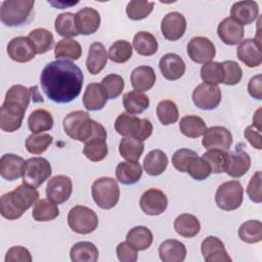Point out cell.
<instances>
[{
    "mask_svg": "<svg viewBox=\"0 0 262 262\" xmlns=\"http://www.w3.org/2000/svg\"><path fill=\"white\" fill-rule=\"evenodd\" d=\"M62 127L69 137L81 142H87L95 137H105L104 127L92 120L87 112L74 111L66 116Z\"/></svg>",
    "mask_w": 262,
    "mask_h": 262,
    "instance_id": "obj_3",
    "label": "cell"
},
{
    "mask_svg": "<svg viewBox=\"0 0 262 262\" xmlns=\"http://www.w3.org/2000/svg\"><path fill=\"white\" fill-rule=\"evenodd\" d=\"M247 193L250 200L254 203L262 202V193H261V171H256V173L252 176L248 187Z\"/></svg>",
    "mask_w": 262,
    "mask_h": 262,
    "instance_id": "obj_58",
    "label": "cell"
},
{
    "mask_svg": "<svg viewBox=\"0 0 262 262\" xmlns=\"http://www.w3.org/2000/svg\"><path fill=\"white\" fill-rule=\"evenodd\" d=\"M106 49L100 42H94L90 45L88 50V55L86 59L87 71L91 75L99 74L105 67L107 62Z\"/></svg>",
    "mask_w": 262,
    "mask_h": 262,
    "instance_id": "obj_26",
    "label": "cell"
},
{
    "mask_svg": "<svg viewBox=\"0 0 262 262\" xmlns=\"http://www.w3.org/2000/svg\"><path fill=\"white\" fill-rule=\"evenodd\" d=\"M34 0H5L1 4L0 19L7 27L26 24L33 12Z\"/></svg>",
    "mask_w": 262,
    "mask_h": 262,
    "instance_id": "obj_5",
    "label": "cell"
},
{
    "mask_svg": "<svg viewBox=\"0 0 262 262\" xmlns=\"http://www.w3.org/2000/svg\"><path fill=\"white\" fill-rule=\"evenodd\" d=\"M260 132L261 131L258 130L253 125L248 126L245 129V132H244V136L246 137V139L256 149H261L262 148V139H261V133Z\"/></svg>",
    "mask_w": 262,
    "mask_h": 262,
    "instance_id": "obj_60",
    "label": "cell"
},
{
    "mask_svg": "<svg viewBox=\"0 0 262 262\" xmlns=\"http://www.w3.org/2000/svg\"><path fill=\"white\" fill-rule=\"evenodd\" d=\"M31 96H32L31 89L27 88L24 85L16 84V85L11 86L7 90L4 100L16 102V103L20 104L25 110H27L29 106L30 100H31Z\"/></svg>",
    "mask_w": 262,
    "mask_h": 262,
    "instance_id": "obj_53",
    "label": "cell"
},
{
    "mask_svg": "<svg viewBox=\"0 0 262 262\" xmlns=\"http://www.w3.org/2000/svg\"><path fill=\"white\" fill-rule=\"evenodd\" d=\"M244 199V188L238 180H230L220 184L216 190L215 202L219 209L233 211L239 208Z\"/></svg>",
    "mask_w": 262,
    "mask_h": 262,
    "instance_id": "obj_8",
    "label": "cell"
},
{
    "mask_svg": "<svg viewBox=\"0 0 262 262\" xmlns=\"http://www.w3.org/2000/svg\"><path fill=\"white\" fill-rule=\"evenodd\" d=\"M174 229L182 237L191 238L201 230L199 219L191 214H181L174 220Z\"/></svg>",
    "mask_w": 262,
    "mask_h": 262,
    "instance_id": "obj_30",
    "label": "cell"
},
{
    "mask_svg": "<svg viewBox=\"0 0 262 262\" xmlns=\"http://www.w3.org/2000/svg\"><path fill=\"white\" fill-rule=\"evenodd\" d=\"M159 68L163 77L169 81L178 80L185 73V63L176 53H167L163 55L160 59Z\"/></svg>",
    "mask_w": 262,
    "mask_h": 262,
    "instance_id": "obj_22",
    "label": "cell"
},
{
    "mask_svg": "<svg viewBox=\"0 0 262 262\" xmlns=\"http://www.w3.org/2000/svg\"><path fill=\"white\" fill-rule=\"evenodd\" d=\"M133 47L138 54L150 56L158 51V41L151 33L140 31L133 38Z\"/></svg>",
    "mask_w": 262,
    "mask_h": 262,
    "instance_id": "obj_38",
    "label": "cell"
},
{
    "mask_svg": "<svg viewBox=\"0 0 262 262\" xmlns=\"http://www.w3.org/2000/svg\"><path fill=\"white\" fill-rule=\"evenodd\" d=\"M159 255L163 262H182L186 257V248L177 239H166L159 247Z\"/></svg>",
    "mask_w": 262,
    "mask_h": 262,
    "instance_id": "obj_28",
    "label": "cell"
},
{
    "mask_svg": "<svg viewBox=\"0 0 262 262\" xmlns=\"http://www.w3.org/2000/svg\"><path fill=\"white\" fill-rule=\"evenodd\" d=\"M179 129L184 136L189 138H198L205 133L207 130V125L201 117L189 115L181 118Z\"/></svg>",
    "mask_w": 262,
    "mask_h": 262,
    "instance_id": "obj_39",
    "label": "cell"
},
{
    "mask_svg": "<svg viewBox=\"0 0 262 262\" xmlns=\"http://www.w3.org/2000/svg\"><path fill=\"white\" fill-rule=\"evenodd\" d=\"M26 110L18 103L4 100L0 108V128L5 132H14L21 126Z\"/></svg>",
    "mask_w": 262,
    "mask_h": 262,
    "instance_id": "obj_11",
    "label": "cell"
},
{
    "mask_svg": "<svg viewBox=\"0 0 262 262\" xmlns=\"http://www.w3.org/2000/svg\"><path fill=\"white\" fill-rule=\"evenodd\" d=\"M144 150V143L133 137H124L119 144L121 157L129 162H137Z\"/></svg>",
    "mask_w": 262,
    "mask_h": 262,
    "instance_id": "obj_42",
    "label": "cell"
},
{
    "mask_svg": "<svg viewBox=\"0 0 262 262\" xmlns=\"http://www.w3.org/2000/svg\"><path fill=\"white\" fill-rule=\"evenodd\" d=\"M107 95L101 84L90 83L83 94V104L88 111H99L106 103Z\"/></svg>",
    "mask_w": 262,
    "mask_h": 262,
    "instance_id": "obj_27",
    "label": "cell"
},
{
    "mask_svg": "<svg viewBox=\"0 0 262 262\" xmlns=\"http://www.w3.org/2000/svg\"><path fill=\"white\" fill-rule=\"evenodd\" d=\"M28 127L32 133L36 134L49 131L53 127L52 115L44 108H37L30 114L28 118Z\"/></svg>",
    "mask_w": 262,
    "mask_h": 262,
    "instance_id": "obj_35",
    "label": "cell"
},
{
    "mask_svg": "<svg viewBox=\"0 0 262 262\" xmlns=\"http://www.w3.org/2000/svg\"><path fill=\"white\" fill-rule=\"evenodd\" d=\"M139 205L143 213L149 216H158L165 212L168 206L166 194L158 188H149L140 198Z\"/></svg>",
    "mask_w": 262,
    "mask_h": 262,
    "instance_id": "obj_15",
    "label": "cell"
},
{
    "mask_svg": "<svg viewBox=\"0 0 262 262\" xmlns=\"http://www.w3.org/2000/svg\"><path fill=\"white\" fill-rule=\"evenodd\" d=\"M258 14L259 6L257 2L251 0L235 2L230 9V17L242 26L253 23L258 17Z\"/></svg>",
    "mask_w": 262,
    "mask_h": 262,
    "instance_id": "obj_25",
    "label": "cell"
},
{
    "mask_svg": "<svg viewBox=\"0 0 262 262\" xmlns=\"http://www.w3.org/2000/svg\"><path fill=\"white\" fill-rule=\"evenodd\" d=\"M202 144L207 149L226 150L232 144V135L228 129L222 126H213L207 128L203 134Z\"/></svg>",
    "mask_w": 262,
    "mask_h": 262,
    "instance_id": "obj_14",
    "label": "cell"
},
{
    "mask_svg": "<svg viewBox=\"0 0 262 262\" xmlns=\"http://www.w3.org/2000/svg\"><path fill=\"white\" fill-rule=\"evenodd\" d=\"M239 238L248 244H256L262 239V223L259 220H248L238 228Z\"/></svg>",
    "mask_w": 262,
    "mask_h": 262,
    "instance_id": "obj_45",
    "label": "cell"
},
{
    "mask_svg": "<svg viewBox=\"0 0 262 262\" xmlns=\"http://www.w3.org/2000/svg\"><path fill=\"white\" fill-rule=\"evenodd\" d=\"M201 251L206 262H230L231 258L227 254L224 244L216 236H207L201 245Z\"/></svg>",
    "mask_w": 262,
    "mask_h": 262,
    "instance_id": "obj_19",
    "label": "cell"
},
{
    "mask_svg": "<svg viewBox=\"0 0 262 262\" xmlns=\"http://www.w3.org/2000/svg\"><path fill=\"white\" fill-rule=\"evenodd\" d=\"M168 166L167 155L161 149L150 150L143 160V169L150 176L161 175Z\"/></svg>",
    "mask_w": 262,
    "mask_h": 262,
    "instance_id": "obj_32",
    "label": "cell"
},
{
    "mask_svg": "<svg viewBox=\"0 0 262 262\" xmlns=\"http://www.w3.org/2000/svg\"><path fill=\"white\" fill-rule=\"evenodd\" d=\"M98 255V249L90 242L76 243L70 251L71 260L74 262H95Z\"/></svg>",
    "mask_w": 262,
    "mask_h": 262,
    "instance_id": "obj_36",
    "label": "cell"
},
{
    "mask_svg": "<svg viewBox=\"0 0 262 262\" xmlns=\"http://www.w3.org/2000/svg\"><path fill=\"white\" fill-rule=\"evenodd\" d=\"M82 70L68 59L47 63L40 76V84L46 96L56 103H69L79 96L83 87Z\"/></svg>",
    "mask_w": 262,
    "mask_h": 262,
    "instance_id": "obj_1",
    "label": "cell"
},
{
    "mask_svg": "<svg viewBox=\"0 0 262 262\" xmlns=\"http://www.w3.org/2000/svg\"><path fill=\"white\" fill-rule=\"evenodd\" d=\"M131 85L135 90L147 91L156 83V73L151 67L140 66L135 68L130 76Z\"/></svg>",
    "mask_w": 262,
    "mask_h": 262,
    "instance_id": "obj_29",
    "label": "cell"
},
{
    "mask_svg": "<svg viewBox=\"0 0 262 262\" xmlns=\"http://www.w3.org/2000/svg\"><path fill=\"white\" fill-rule=\"evenodd\" d=\"M59 215V209L55 205V203L51 202L48 199H41L39 200L32 212V216L36 221L39 222H45V221H51L55 219Z\"/></svg>",
    "mask_w": 262,
    "mask_h": 262,
    "instance_id": "obj_43",
    "label": "cell"
},
{
    "mask_svg": "<svg viewBox=\"0 0 262 262\" xmlns=\"http://www.w3.org/2000/svg\"><path fill=\"white\" fill-rule=\"evenodd\" d=\"M91 193L95 204L103 209L114 208L120 199V187L112 177H100L91 186Z\"/></svg>",
    "mask_w": 262,
    "mask_h": 262,
    "instance_id": "obj_6",
    "label": "cell"
},
{
    "mask_svg": "<svg viewBox=\"0 0 262 262\" xmlns=\"http://www.w3.org/2000/svg\"><path fill=\"white\" fill-rule=\"evenodd\" d=\"M115 130L124 137H133L144 141L152 133V124L147 119L122 113L115 121Z\"/></svg>",
    "mask_w": 262,
    "mask_h": 262,
    "instance_id": "obj_4",
    "label": "cell"
},
{
    "mask_svg": "<svg viewBox=\"0 0 262 262\" xmlns=\"http://www.w3.org/2000/svg\"><path fill=\"white\" fill-rule=\"evenodd\" d=\"M68 224L76 233L89 234L97 228L98 217L92 209L77 205L68 214Z\"/></svg>",
    "mask_w": 262,
    "mask_h": 262,
    "instance_id": "obj_7",
    "label": "cell"
},
{
    "mask_svg": "<svg viewBox=\"0 0 262 262\" xmlns=\"http://www.w3.org/2000/svg\"><path fill=\"white\" fill-rule=\"evenodd\" d=\"M76 25L79 34L91 35L100 26V15L92 7H84L76 13Z\"/></svg>",
    "mask_w": 262,
    "mask_h": 262,
    "instance_id": "obj_24",
    "label": "cell"
},
{
    "mask_svg": "<svg viewBox=\"0 0 262 262\" xmlns=\"http://www.w3.org/2000/svg\"><path fill=\"white\" fill-rule=\"evenodd\" d=\"M116 176L122 184H134L141 178L142 168L138 162H121L116 168Z\"/></svg>",
    "mask_w": 262,
    "mask_h": 262,
    "instance_id": "obj_31",
    "label": "cell"
},
{
    "mask_svg": "<svg viewBox=\"0 0 262 262\" xmlns=\"http://www.w3.org/2000/svg\"><path fill=\"white\" fill-rule=\"evenodd\" d=\"M117 256L122 262H135L138 258L137 250L127 242H122L117 246Z\"/></svg>",
    "mask_w": 262,
    "mask_h": 262,
    "instance_id": "obj_59",
    "label": "cell"
},
{
    "mask_svg": "<svg viewBox=\"0 0 262 262\" xmlns=\"http://www.w3.org/2000/svg\"><path fill=\"white\" fill-rule=\"evenodd\" d=\"M157 116L164 126H168L177 122L179 112L176 103L170 99L162 100L157 105Z\"/></svg>",
    "mask_w": 262,
    "mask_h": 262,
    "instance_id": "obj_47",
    "label": "cell"
},
{
    "mask_svg": "<svg viewBox=\"0 0 262 262\" xmlns=\"http://www.w3.org/2000/svg\"><path fill=\"white\" fill-rule=\"evenodd\" d=\"M39 199L36 187L26 183L18 185L14 190L4 193L0 199V213L7 220H16L30 209Z\"/></svg>",
    "mask_w": 262,
    "mask_h": 262,
    "instance_id": "obj_2",
    "label": "cell"
},
{
    "mask_svg": "<svg viewBox=\"0 0 262 262\" xmlns=\"http://www.w3.org/2000/svg\"><path fill=\"white\" fill-rule=\"evenodd\" d=\"M83 154L91 162H100L104 160L108 154L106 138L95 137L85 142Z\"/></svg>",
    "mask_w": 262,
    "mask_h": 262,
    "instance_id": "obj_41",
    "label": "cell"
},
{
    "mask_svg": "<svg viewBox=\"0 0 262 262\" xmlns=\"http://www.w3.org/2000/svg\"><path fill=\"white\" fill-rule=\"evenodd\" d=\"M194 155H196V152L194 150L188 149V148H180V149L176 150L174 152V155L172 156V164H173L174 168L176 170H178L179 172L185 173V168H186L187 162Z\"/></svg>",
    "mask_w": 262,
    "mask_h": 262,
    "instance_id": "obj_56",
    "label": "cell"
},
{
    "mask_svg": "<svg viewBox=\"0 0 262 262\" xmlns=\"http://www.w3.org/2000/svg\"><path fill=\"white\" fill-rule=\"evenodd\" d=\"M152 241V233L145 226H135L131 228L126 235V242L137 251L148 249L151 246Z\"/></svg>",
    "mask_w": 262,
    "mask_h": 262,
    "instance_id": "obj_34",
    "label": "cell"
},
{
    "mask_svg": "<svg viewBox=\"0 0 262 262\" xmlns=\"http://www.w3.org/2000/svg\"><path fill=\"white\" fill-rule=\"evenodd\" d=\"M51 173V165L46 159L41 157L30 158L25 164L23 182L33 187H39L49 178Z\"/></svg>",
    "mask_w": 262,
    "mask_h": 262,
    "instance_id": "obj_9",
    "label": "cell"
},
{
    "mask_svg": "<svg viewBox=\"0 0 262 262\" xmlns=\"http://www.w3.org/2000/svg\"><path fill=\"white\" fill-rule=\"evenodd\" d=\"M218 37L226 45H236L244 39V26L228 16L223 18L217 28Z\"/></svg>",
    "mask_w": 262,
    "mask_h": 262,
    "instance_id": "obj_20",
    "label": "cell"
},
{
    "mask_svg": "<svg viewBox=\"0 0 262 262\" xmlns=\"http://www.w3.org/2000/svg\"><path fill=\"white\" fill-rule=\"evenodd\" d=\"M28 38L33 43L36 54H44L49 51L54 44V38L50 31L44 28H37L29 33Z\"/></svg>",
    "mask_w": 262,
    "mask_h": 262,
    "instance_id": "obj_40",
    "label": "cell"
},
{
    "mask_svg": "<svg viewBox=\"0 0 262 262\" xmlns=\"http://www.w3.org/2000/svg\"><path fill=\"white\" fill-rule=\"evenodd\" d=\"M7 54L8 56L16 62H29L35 55L36 50L28 37L19 36L11 39L7 45Z\"/></svg>",
    "mask_w": 262,
    "mask_h": 262,
    "instance_id": "obj_17",
    "label": "cell"
},
{
    "mask_svg": "<svg viewBox=\"0 0 262 262\" xmlns=\"http://www.w3.org/2000/svg\"><path fill=\"white\" fill-rule=\"evenodd\" d=\"M73 191V182L69 176L56 175L46 186V196L55 204H62L69 200Z\"/></svg>",
    "mask_w": 262,
    "mask_h": 262,
    "instance_id": "obj_13",
    "label": "cell"
},
{
    "mask_svg": "<svg viewBox=\"0 0 262 262\" xmlns=\"http://www.w3.org/2000/svg\"><path fill=\"white\" fill-rule=\"evenodd\" d=\"M155 6L154 2L132 0L127 4L126 13L132 20H140L147 17L152 11Z\"/></svg>",
    "mask_w": 262,
    "mask_h": 262,
    "instance_id": "obj_52",
    "label": "cell"
},
{
    "mask_svg": "<svg viewBox=\"0 0 262 262\" xmlns=\"http://www.w3.org/2000/svg\"><path fill=\"white\" fill-rule=\"evenodd\" d=\"M53 137L47 133H32L26 139V148L32 155L43 154L52 143Z\"/></svg>",
    "mask_w": 262,
    "mask_h": 262,
    "instance_id": "obj_48",
    "label": "cell"
},
{
    "mask_svg": "<svg viewBox=\"0 0 262 262\" xmlns=\"http://www.w3.org/2000/svg\"><path fill=\"white\" fill-rule=\"evenodd\" d=\"M202 158L207 161L211 168V172L215 174L225 172L228 152L222 149H208V151L204 152Z\"/></svg>",
    "mask_w": 262,
    "mask_h": 262,
    "instance_id": "obj_49",
    "label": "cell"
},
{
    "mask_svg": "<svg viewBox=\"0 0 262 262\" xmlns=\"http://www.w3.org/2000/svg\"><path fill=\"white\" fill-rule=\"evenodd\" d=\"M186 30V19L184 15L177 11L167 13L161 21V31L163 36L169 41L180 39Z\"/></svg>",
    "mask_w": 262,
    "mask_h": 262,
    "instance_id": "obj_16",
    "label": "cell"
},
{
    "mask_svg": "<svg viewBox=\"0 0 262 262\" xmlns=\"http://www.w3.org/2000/svg\"><path fill=\"white\" fill-rule=\"evenodd\" d=\"M260 113H261V108H259L256 114L253 117V126L256 127L258 130L261 131V119H260Z\"/></svg>",
    "mask_w": 262,
    "mask_h": 262,
    "instance_id": "obj_62",
    "label": "cell"
},
{
    "mask_svg": "<svg viewBox=\"0 0 262 262\" xmlns=\"http://www.w3.org/2000/svg\"><path fill=\"white\" fill-rule=\"evenodd\" d=\"M248 92L249 94L258 100L262 99V76L258 74L252 77L248 84Z\"/></svg>",
    "mask_w": 262,
    "mask_h": 262,
    "instance_id": "obj_61",
    "label": "cell"
},
{
    "mask_svg": "<svg viewBox=\"0 0 262 262\" xmlns=\"http://www.w3.org/2000/svg\"><path fill=\"white\" fill-rule=\"evenodd\" d=\"M54 29L59 36L64 38L76 37L79 35L76 25V14L72 12L60 13L54 21Z\"/></svg>",
    "mask_w": 262,
    "mask_h": 262,
    "instance_id": "obj_44",
    "label": "cell"
},
{
    "mask_svg": "<svg viewBox=\"0 0 262 262\" xmlns=\"http://www.w3.org/2000/svg\"><path fill=\"white\" fill-rule=\"evenodd\" d=\"M101 86L106 92L108 99H115L120 96L124 89V80L120 75L110 74L101 81Z\"/></svg>",
    "mask_w": 262,
    "mask_h": 262,
    "instance_id": "obj_54",
    "label": "cell"
},
{
    "mask_svg": "<svg viewBox=\"0 0 262 262\" xmlns=\"http://www.w3.org/2000/svg\"><path fill=\"white\" fill-rule=\"evenodd\" d=\"M82 55V47L80 43L71 38L59 40L54 47V56L56 59H73L77 60Z\"/></svg>",
    "mask_w": 262,
    "mask_h": 262,
    "instance_id": "obj_37",
    "label": "cell"
},
{
    "mask_svg": "<svg viewBox=\"0 0 262 262\" xmlns=\"http://www.w3.org/2000/svg\"><path fill=\"white\" fill-rule=\"evenodd\" d=\"M123 105L128 114L138 115L149 106V98L143 92L132 90L123 95Z\"/></svg>",
    "mask_w": 262,
    "mask_h": 262,
    "instance_id": "obj_33",
    "label": "cell"
},
{
    "mask_svg": "<svg viewBox=\"0 0 262 262\" xmlns=\"http://www.w3.org/2000/svg\"><path fill=\"white\" fill-rule=\"evenodd\" d=\"M187 54L195 63L211 61L216 54L214 43L207 37H193L187 44Z\"/></svg>",
    "mask_w": 262,
    "mask_h": 262,
    "instance_id": "obj_12",
    "label": "cell"
},
{
    "mask_svg": "<svg viewBox=\"0 0 262 262\" xmlns=\"http://www.w3.org/2000/svg\"><path fill=\"white\" fill-rule=\"evenodd\" d=\"M201 77L205 83L220 84L224 80V71L222 63L217 61H209L201 68Z\"/></svg>",
    "mask_w": 262,
    "mask_h": 262,
    "instance_id": "obj_51",
    "label": "cell"
},
{
    "mask_svg": "<svg viewBox=\"0 0 262 262\" xmlns=\"http://www.w3.org/2000/svg\"><path fill=\"white\" fill-rule=\"evenodd\" d=\"M260 42L255 39H246L237 47V58L248 68H257L262 62Z\"/></svg>",
    "mask_w": 262,
    "mask_h": 262,
    "instance_id": "obj_21",
    "label": "cell"
},
{
    "mask_svg": "<svg viewBox=\"0 0 262 262\" xmlns=\"http://www.w3.org/2000/svg\"><path fill=\"white\" fill-rule=\"evenodd\" d=\"M185 173H188L190 177L195 180H205L210 176L212 172L207 161H205L202 157H199L196 154L192 156L187 162Z\"/></svg>",
    "mask_w": 262,
    "mask_h": 262,
    "instance_id": "obj_46",
    "label": "cell"
},
{
    "mask_svg": "<svg viewBox=\"0 0 262 262\" xmlns=\"http://www.w3.org/2000/svg\"><path fill=\"white\" fill-rule=\"evenodd\" d=\"M26 161L14 154H5L0 159V175L8 181L23 177Z\"/></svg>",
    "mask_w": 262,
    "mask_h": 262,
    "instance_id": "obj_23",
    "label": "cell"
},
{
    "mask_svg": "<svg viewBox=\"0 0 262 262\" xmlns=\"http://www.w3.org/2000/svg\"><path fill=\"white\" fill-rule=\"evenodd\" d=\"M133 54L131 43L126 40H118L113 43L108 49V58L116 63L128 61Z\"/></svg>",
    "mask_w": 262,
    "mask_h": 262,
    "instance_id": "obj_50",
    "label": "cell"
},
{
    "mask_svg": "<svg viewBox=\"0 0 262 262\" xmlns=\"http://www.w3.org/2000/svg\"><path fill=\"white\" fill-rule=\"evenodd\" d=\"M191 97L195 106L201 110L211 111L219 105L222 94L217 85L204 82L194 88Z\"/></svg>",
    "mask_w": 262,
    "mask_h": 262,
    "instance_id": "obj_10",
    "label": "cell"
},
{
    "mask_svg": "<svg viewBox=\"0 0 262 262\" xmlns=\"http://www.w3.org/2000/svg\"><path fill=\"white\" fill-rule=\"evenodd\" d=\"M242 144L236 145L235 150L228 152L227 165L225 172L227 175L233 178H239L244 176L251 167L250 156L241 147Z\"/></svg>",
    "mask_w": 262,
    "mask_h": 262,
    "instance_id": "obj_18",
    "label": "cell"
},
{
    "mask_svg": "<svg viewBox=\"0 0 262 262\" xmlns=\"http://www.w3.org/2000/svg\"><path fill=\"white\" fill-rule=\"evenodd\" d=\"M5 262H31L32 256L30 251L21 246H14L8 249L5 255Z\"/></svg>",
    "mask_w": 262,
    "mask_h": 262,
    "instance_id": "obj_57",
    "label": "cell"
},
{
    "mask_svg": "<svg viewBox=\"0 0 262 262\" xmlns=\"http://www.w3.org/2000/svg\"><path fill=\"white\" fill-rule=\"evenodd\" d=\"M224 71L223 84L233 86L241 82L243 77V70L234 60H225L222 62Z\"/></svg>",
    "mask_w": 262,
    "mask_h": 262,
    "instance_id": "obj_55",
    "label": "cell"
}]
</instances>
